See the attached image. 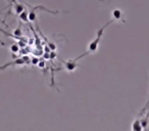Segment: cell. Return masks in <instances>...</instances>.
Segmentation results:
<instances>
[{
    "label": "cell",
    "instance_id": "6da1fadb",
    "mask_svg": "<svg viewBox=\"0 0 149 131\" xmlns=\"http://www.w3.org/2000/svg\"><path fill=\"white\" fill-rule=\"evenodd\" d=\"M114 22V20H111V21H109L108 23H106L105 25L103 26L102 28H100L99 30L97 31V36H96V38L93 40V41L91 42V43L89 44V46H88V50H87V54L89 53H94V52L97 51L98 47H99V43L100 41H101V38H102V35H103V31L106 29V27H107L109 24H112Z\"/></svg>",
    "mask_w": 149,
    "mask_h": 131
},
{
    "label": "cell",
    "instance_id": "7a4b0ae2",
    "mask_svg": "<svg viewBox=\"0 0 149 131\" xmlns=\"http://www.w3.org/2000/svg\"><path fill=\"white\" fill-rule=\"evenodd\" d=\"M85 55H87V52H85L84 54H82V55L78 56V57H76V58H70V60H62L64 69H65L68 72L72 73V72L78 68V66H79V64H78V60H81V58Z\"/></svg>",
    "mask_w": 149,
    "mask_h": 131
},
{
    "label": "cell",
    "instance_id": "3957f363",
    "mask_svg": "<svg viewBox=\"0 0 149 131\" xmlns=\"http://www.w3.org/2000/svg\"><path fill=\"white\" fill-rule=\"evenodd\" d=\"M112 17L114 21H122L123 23H126V20L124 19V13L120 8H116L112 11Z\"/></svg>",
    "mask_w": 149,
    "mask_h": 131
},
{
    "label": "cell",
    "instance_id": "277c9868",
    "mask_svg": "<svg viewBox=\"0 0 149 131\" xmlns=\"http://www.w3.org/2000/svg\"><path fill=\"white\" fill-rule=\"evenodd\" d=\"M26 64V58H17V60H13V62H7V64H5L3 67H0V70H4L5 68L9 67V66H11V64H15V66H21V64Z\"/></svg>",
    "mask_w": 149,
    "mask_h": 131
},
{
    "label": "cell",
    "instance_id": "5b68a950",
    "mask_svg": "<svg viewBox=\"0 0 149 131\" xmlns=\"http://www.w3.org/2000/svg\"><path fill=\"white\" fill-rule=\"evenodd\" d=\"M148 119H149V112L144 118L140 119L141 121V125H142V128L143 131H149V122H148Z\"/></svg>",
    "mask_w": 149,
    "mask_h": 131
},
{
    "label": "cell",
    "instance_id": "8992f818",
    "mask_svg": "<svg viewBox=\"0 0 149 131\" xmlns=\"http://www.w3.org/2000/svg\"><path fill=\"white\" fill-rule=\"evenodd\" d=\"M130 131H143V128H142V125H141L140 119H136V120L133 122L132 128H131Z\"/></svg>",
    "mask_w": 149,
    "mask_h": 131
},
{
    "label": "cell",
    "instance_id": "52a82bcc",
    "mask_svg": "<svg viewBox=\"0 0 149 131\" xmlns=\"http://www.w3.org/2000/svg\"><path fill=\"white\" fill-rule=\"evenodd\" d=\"M15 2V11L17 15H21L22 13H23L24 11H25V6H24L23 4H21V3H17L15 2V1H13Z\"/></svg>",
    "mask_w": 149,
    "mask_h": 131
},
{
    "label": "cell",
    "instance_id": "ba28073f",
    "mask_svg": "<svg viewBox=\"0 0 149 131\" xmlns=\"http://www.w3.org/2000/svg\"><path fill=\"white\" fill-rule=\"evenodd\" d=\"M19 15V20H21L22 22H24V23H28V21H29V18H28V15H28V13H27V11H26V9Z\"/></svg>",
    "mask_w": 149,
    "mask_h": 131
},
{
    "label": "cell",
    "instance_id": "9c48e42d",
    "mask_svg": "<svg viewBox=\"0 0 149 131\" xmlns=\"http://www.w3.org/2000/svg\"><path fill=\"white\" fill-rule=\"evenodd\" d=\"M10 50L13 52V53H17V52H19V47L17 44H13V45L10 46Z\"/></svg>",
    "mask_w": 149,
    "mask_h": 131
},
{
    "label": "cell",
    "instance_id": "30bf717a",
    "mask_svg": "<svg viewBox=\"0 0 149 131\" xmlns=\"http://www.w3.org/2000/svg\"><path fill=\"white\" fill-rule=\"evenodd\" d=\"M15 35H17V36H21L22 35V32H21V29H17V30H15Z\"/></svg>",
    "mask_w": 149,
    "mask_h": 131
}]
</instances>
